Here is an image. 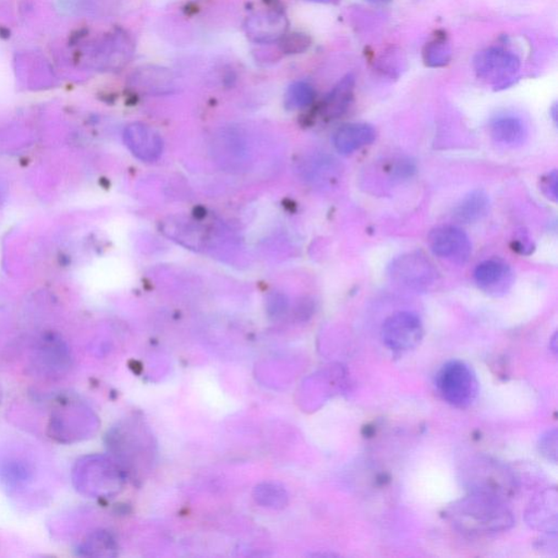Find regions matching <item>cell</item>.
<instances>
[{"label": "cell", "mask_w": 558, "mask_h": 558, "mask_svg": "<svg viewBox=\"0 0 558 558\" xmlns=\"http://www.w3.org/2000/svg\"><path fill=\"white\" fill-rule=\"evenodd\" d=\"M432 253L456 264H464L473 253L472 242L463 229L456 226L436 227L429 234Z\"/></svg>", "instance_id": "obj_7"}, {"label": "cell", "mask_w": 558, "mask_h": 558, "mask_svg": "<svg viewBox=\"0 0 558 558\" xmlns=\"http://www.w3.org/2000/svg\"><path fill=\"white\" fill-rule=\"evenodd\" d=\"M135 75V81L139 82L140 86H144L145 89L165 90L174 85L172 71L156 67V65L141 67Z\"/></svg>", "instance_id": "obj_17"}, {"label": "cell", "mask_w": 558, "mask_h": 558, "mask_svg": "<svg viewBox=\"0 0 558 558\" xmlns=\"http://www.w3.org/2000/svg\"><path fill=\"white\" fill-rule=\"evenodd\" d=\"M557 180V172L553 171L552 173H549L548 174H545V176L543 178V183H541V189H543L546 198H549L550 200L554 202H556L558 199Z\"/></svg>", "instance_id": "obj_23"}, {"label": "cell", "mask_w": 558, "mask_h": 558, "mask_svg": "<svg viewBox=\"0 0 558 558\" xmlns=\"http://www.w3.org/2000/svg\"><path fill=\"white\" fill-rule=\"evenodd\" d=\"M513 248L519 254L529 255L533 253L534 245L533 240L528 236V234L522 232L513 239Z\"/></svg>", "instance_id": "obj_24"}, {"label": "cell", "mask_w": 558, "mask_h": 558, "mask_svg": "<svg viewBox=\"0 0 558 558\" xmlns=\"http://www.w3.org/2000/svg\"><path fill=\"white\" fill-rule=\"evenodd\" d=\"M315 100L314 86L306 82H295L289 86L284 95V105L289 109H301L311 105Z\"/></svg>", "instance_id": "obj_20"}, {"label": "cell", "mask_w": 558, "mask_h": 558, "mask_svg": "<svg viewBox=\"0 0 558 558\" xmlns=\"http://www.w3.org/2000/svg\"><path fill=\"white\" fill-rule=\"evenodd\" d=\"M492 138L496 144L516 146L523 144L527 136V128L522 119L513 116L496 118L491 125Z\"/></svg>", "instance_id": "obj_15"}, {"label": "cell", "mask_w": 558, "mask_h": 558, "mask_svg": "<svg viewBox=\"0 0 558 558\" xmlns=\"http://www.w3.org/2000/svg\"><path fill=\"white\" fill-rule=\"evenodd\" d=\"M445 513L458 532L473 537L504 533L515 523L504 500L478 492H469L448 506Z\"/></svg>", "instance_id": "obj_1"}, {"label": "cell", "mask_w": 558, "mask_h": 558, "mask_svg": "<svg viewBox=\"0 0 558 558\" xmlns=\"http://www.w3.org/2000/svg\"><path fill=\"white\" fill-rule=\"evenodd\" d=\"M490 209L489 195L483 190H474L463 196L453 209V220L463 224H472L483 220Z\"/></svg>", "instance_id": "obj_14"}, {"label": "cell", "mask_w": 558, "mask_h": 558, "mask_svg": "<svg viewBox=\"0 0 558 558\" xmlns=\"http://www.w3.org/2000/svg\"><path fill=\"white\" fill-rule=\"evenodd\" d=\"M390 275L399 284L414 290H424L434 284L437 272L423 254H408L393 261Z\"/></svg>", "instance_id": "obj_6"}, {"label": "cell", "mask_w": 558, "mask_h": 558, "mask_svg": "<svg viewBox=\"0 0 558 558\" xmlns=\"http://www.w3.org/2000/svg\"><path fill=\"white\" fill-rule=\"evenodd\" d=\"M368 2L374 4H386L388 2H391V0H368Z\"/></svg>", "instance_id": "obj_27"}, {"label": "cell", "mask_w": 558, "mask_h": 558, "mask_svg": "<svg viewBox=\"0 0 558 558\" xmlns=\"http://www.w3.org/2000/svg\"><path fill=\"white\" fill-rule=\"evenodd\" d=\"M125 145L142 162H155L163 153V139L149 125L135 123L128 125L124 135Z\"/></svg>", "instance_id": "obj_9"}, {"label": "cell", "mask_w": 558, "mask_h": 558, "mask_svg": "<svg viewBox=\"0 0 558 558\" xmlns=\"http://www.w3.org/2000/svg\"><path fill=\"white\" fill-rule=\"evenodd\" d=\"M539 451L541 455L548 459L549 462L556 463L557 462V430L552 429L546 431L540 437Z\"/></svg>", "instance_id": "obj_22"}, {"label": "cell", "mask_w": 558, "mask_h": 558, "mask_svg": "<svg viewBox=\"0 0 558 558\" xmlns=\"http://www.w3.org/2000/svg\"><path fill=\"white\" fill-rule=\"evenodd\" d=\"M288 19L282 11H261L250 15L244 24L245 35L250 41L259 44H269L279 41L286 35Z\"/></svg>", "instance_id": "obj_8"}, {"label": "cell", "mask_w": 558, "mask_h": 558, "mask_svg": "<svg viewBox=\"0 0 558 558\" xmlns=\"http://www.w3.org/2000/svg\"><path fill=\"white\" fill-rule=\"evenodd\" d=\"M423 337L420 317L412 312H397L382 326V339L394 352H407L418 346Z\"/></svg>", "instance_id": "obj_5"}, {"label": "cell", "mask_w": 558, "mask_h": 558, "mask_svg": "<svg viewBox=\"0 0 558 558\" xmlns=\"http://www.w3.org/2000/svg\"><path fill=\"white\" fill-rule=\"evenodd\" d=\"M308 2L317 3V4H335V3H338L339 0H308Z\"/></svg>", "instance_id": "obj_25"}, {"label": "cell", "mask_w": 558, "mask_h": 558, "mask_svg": "<svg viewBox=\"0 0 558 558\" xmlns=\"http://www.w3.org/2000/svg\"><path fill=\"white\" fill-rule=\"evenodd\" d=\"M473 277L481 290L495 297L505 294L513 283L511 266L500 259L486 260L480 264L475 267Z\"/></svg>", "instance_id": "obj_10"}, {"label": "cell", "mask_w": 558, "mask_h": 558, "mask_svg": "<svg viewBox=\"0 0 558 558\" xmlns=\"http://www.w3.org/2000/svg\"><path fill=\"white\" fill-rule=\"evenodd\" d=\"M552 344H552L551 349L553 350L554 353H556V350H557V346H556V334H555L553 339H552Z\"/></svg>", "instance_id": "obj_26"}, {"label": "cell", "mask_w": 558, "mask_h": 558, "mask_svg": "<svg viewBox=\"0 0 558 558\" xmlns=\"http://www.w3.org/2000/svg\"><path fill=\"white\" fill-rule=\"evenodd\" d=\"M311 46V38L301 33L294 35H284L279 40V48L284 54H300L306 51Z\"/></svg>", "instance_id": "obj_21"}, {"label": "cell", "mask_w": 558, "mask_h": 558, "mask_svg": "<svg viewBox=\"0 0 558 558\" xmlns=\"http://www.w3.org/2000/svg\"><path fill=\"white\" fill-rule=\"evenodd\" d=\"M376 130L368 124H347L334 135V145L342 155L353 154L361 147L374 144Z\"/></svg>", "instance_id": "obj_12"}, {"label": "cell", "mask_w": 558, "mask_h": 558, "mask_svg": "<svg viewBox=\"0 0 558 558\" xmlns=\"http://www.w3.org/2000/svg\"><path fill=\"white\" fill-rule=\"evenodd\" d=\"M473 65L480 79L488 82L496 90H502L515 84L521 70V60L512 52L492 47L480 52L474 58Z\"/></svg>", "instance_id": "obj_4"}, {"label": "cell", "mask_w": 558, "mask_h": 558, "mask_svg": "<svg viewBox=\"0 0 558 558\" xmlns=\"http://www.w3.org/2000/svg\"><path fill=\"white\" fill-rule=\"evenodd\" d=\"M462 473L463 484L469 492L490 494L506 501L516 490V480L510 470L490 458L473 459Z\"/></svg>", "instance_id": "obj_2"}, {"label": "cell", "mask_w": 558, "mask_h": 558, "mask_svg": "<svg viewBox=\"0 0 558 558\" xmlns=\"http://www.w3.org/2000/svg\"><path fill=\"white\" fill-rule=\"evenodd\" d=\"M530 527L544 533H557V491L546 489L530 503L526 512Z\"/></svg>", "instance_id": "obj_11"}, {"label": "cell", "mask_w": 558, "mask_h": 558, "mask_svg": "<svg viewBox=\"0 0 558 558\" xmlns=\"http://www.w3.org/2000/svg\"><path fill=\"white\" fill-rule=\"evenodd\" d=\"M436 388L444 401L453 407L472 406L479 394V382L470 365L453 360L442 366L436 375Z\"/></svg>", "instance_id": "obj_3"}, {"label": "cell", "mask_w": 558, "mask_h": 558, "mask_svg": "<svg viewBox=\"0 0 558 558\" xmlns=\"http://www.w3.org/2000/svg\"><path fill=\"white\" fill-rule=\"evenodd\" d=\"M37 358L42 368L49 372L63 371L70 364L67 347L54 336L44 339Z\"/></svg>", "instance_id": "obj_16"}, {"label": "cell", "mask_w": 558, "mask_h": 558, "mask_svg": "<svg viewBox=\"0 0 558 558\" xmlns=\"http://www.w3.org/2000/svg\"><path fill=\"white\" fill-rule=\"evenodd\" d=\"M426 65L432 68L444 67L452 59V47L444 37H437L426 44L423 51Z\"/></svg>", "instance_id": "obj_19"}, {"label": "cell", "mask_w": 558, "mask_h": 558, "mask_svg": "<svg viewBox=\"0 0 558 558\" xmlns=\"http://www.w3.org/2000/svg\"><path fill=\"white\" fill-rule=\"evenodd\" d=\"M355 79L353 75L344 76L330 92L323 102L322 112L324 116L335 119L348 111L354 101Z\"/></svg>", "instance_id": "obj_13"}, {"label": "cell", "mask_w": 558, "mask_h": 558, "mask_svg": "<svg viewBox=\"0 0 558 558\" xmlns=\"http://www.w3.org/2000/svg\"><path fill=\"white\" fill-rule=\"evenodd\" d=\"M0 478L8 488L18 490L30 483L32 472L25 462L13 459L0 464Z\"/></svg>", "instance_id": "obj_18"}]
</instances>
